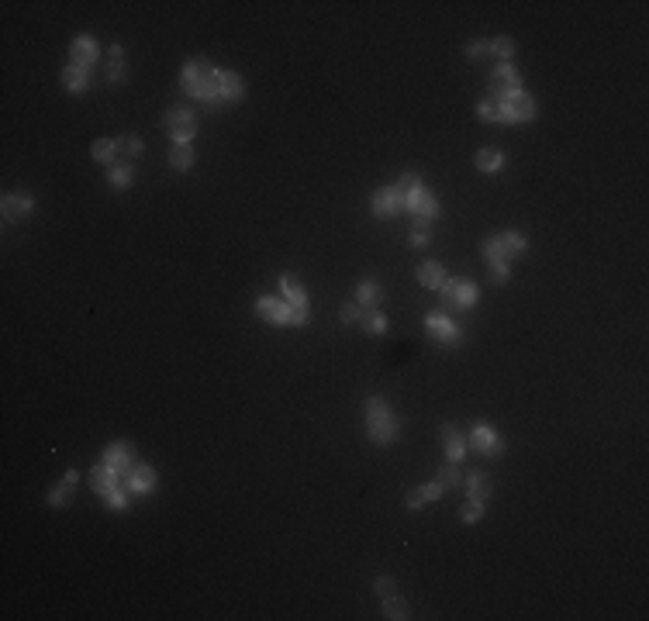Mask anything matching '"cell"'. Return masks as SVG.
I'll return each instance as SVG.
<instances>
[{"mask_svg":"<svg viewBox=\"0 0 649 621\" xmlns=\"http://www.w3.org/2000/svg\"><path fill=\"white\" fill-rule=\"evenodd\" d=\"M411 245H415V249H425V245H428V232H415V235H411Z\"/></svg>","mask_w":649,"mask_h":621,"instance_id":"44","label":"cell"},{"mask_svg":"<svg viewBox=\"0 0 649 621\" xmlns=\"http://www.w3.org/2000/svg\"><path fill=\"white\" fill-rule=\"evenodd\" d=\"M73 487H77V469H70V473L63 476V483L49 490V504H52V508H63V504L70 501V494H73Z\"/></svg>","mask_w":649,"mask_h":621,"instance_id":"24","label":"cell"},{"mask_svg":"<svg viewBox=\"0 0 649 621\" xmlns=\"http://www.w3.org/2000/svg\"><path fill=\"white\" fill-rule=\"evenodd\" d=\"M487 266H490V276H494L497 283H504V280H508V259H490Z\"/></svg>","mask_w":649,"mask_h":621,"instance_id":"38","label":"cell"},{"mask_svg":"<svg viewBox=\"0 0 649 621\" xmlns=\"http://www.w3.org/2000/svg\"><path fill=\"white\" fill-rule=\"evenodd\" d=\"M383 615L387 618H394V621H401V618H408V601H401V597H383Z\"/></svg>","mask_w":649,"mask_h":621,"instance_id":"32","label":"cell"},{"mask_svg":"<svg viewBox=\"0 0 649 621\" xmlns=\"http://www.w3.org/2000/svg\"><path fill=\"white\" fill-rule=\"evenodd\" d=\"M463 480L466 476H463V469H460V462H446L442 473H439V483H442V487H453V490L463 487Z\"/></svg>","mask_w":649,"mask_h":621,"instance_id":"30","label":"cell"},{"mask_svg":"<svg viewBox=\"0 0 649 621\" xmlns=\"http://www.w3.org/2000/svg\"><path fill=\"white\" fill-rule=\"evenodd\" d=\"M425 328H428L439 342H446V346H460V342H463V332H460V325H456L449 314L432 311V314L425 318Z\"/></svg>","mask_w":649,"mask_h":621,"instance_id":"7","label":"cell"},{"mask_svg":"<svg viewBox=\"0 0 649 621\" xmlns=\"http://www.w3.org/2000/svg\"><path fill=\"white\" fill-rule=\"evenodd\" d=\"M380 297H383V287L376 280H363L360 290H356V304L360 307H380Z\"/></svg>","mask_w":649,"mask_h":621,"instance_id":"23","label":"cell"},{"mask_svg":"<svg viewBox=\"0 0 649 621\" xmlns=\"http://www.w3.org/2000/svg\"><path fill=\"white\" fill-rule=\"evenodd\" d=\"M218 93H221L225 104L242 100V97H246V83H242V76H239V73H218Z\"/></svg>","mask_w":649,"mask_h":621,"instance_id":"17","label":"cell"},{"mask_svg":"<svg viewBox=\"0 0 649 621\" xmlns=\"http://www.w3.org/2000/svg\"><path fill=\"white\" fill-rule=\"evenodd\" d=\"M307 321V307H294V318H290V325H304Z\"/></svg>","mask_w":649,"mask_h":621,"instance_id":"45","label":"cell"},{"mask_svg":"<svg viewBox=\"0 0 649 621\" xmlns=\"http://www.w3.org/2000/svg\"><path fill=\"white\" fill-rule=\"evenodd\" d=\"M31 204H35L31 193H7V197H3V221H7V225L17 221L21 214L31 211Z\"/></svg>","mask_w":649,"mask_h":621,"instance_id":"18","label":"cell"},{"mask_svg":"<svg viewBox=\"0 0 649 621\" xmlns=\"http://www.w3.org/2000/svg\"><path fill=\"white\" fill-rule=\"evenodd\" d=\"M170 166L186 173V170L193 166V149H190V145H173V149H170Z\"/></svg>","mask_w":649,"mask_h":621,"instance_id":"29","label":"cell"},{"mask_svg":"<svg viewBox=\"0 0 649 621\" xmlns=\"http://www.w3.org/2000/svg\"><path fill=\"white\" fill-rule=\"evenodd\" d=\"M525 245H529V242H525L518 232H504V235L483 242V256H487V263H490V259H515L518 252H525Z\"/></svg>","mask_w":649,"mask_h":621,"instance_id":"5","label":"cell"},{"mask_svg":"<svg viewBox=\"0 0 649 621\" xmlns=\"http://www.w3.org/2000/svg\"><path fill=\"white\" fill-rule=\"evenodd\" d=\"M439 297H442V311L446 314H460L463 307H470V304H476V283H470V280H446L442 287H439Z\"/></svg>","mask_w":649,"mask_h":621,"instance_id":"2","label":"cell"},{"mask_svg":"<svg viewBox=\"0 0 649 621\" xmlns=\"http://www.w3.org/2000/svg\"><path fill=\"white\" fill-rule=\"evenodd\" d=\"M418 283L428 287V290H439V287L446 283V273H442L439 263H425V266L418 269Z\"/></svg>","mask_w":649,"mask_h":621,"instance_id":"25","label":"cell"},{"mask_svg":"<svg viewBox=\"0 0 649 621\" xmlns=\"http://www.w3.org/2000/svg\"><path fill=\"white\" fill-rule=\"evenodd\" d=\"M487 87H490V100H515V97H522V80H518V70L511 63H501L490 73Z\"/></svg>","mask_w":649,"mask_h":621,"instance_id":"4","label":"cell"},{"mask_svg":"<svg viewBox=\"0 0 649 621\" xmlns=\"http://www.w3.org/2000/svg\"><path fill=\"white\" fill-rule=\"evenodd\" d=\"M501 163H504V156L494 152V149H480V152H476V170H480V173H497Z\"/></svg>","mask_w":649,"mask_h":621,"instance_id":"27","label":"cell"},{"mask_svg":"<svg viewBox=\"0 0 649 621\" xmlns=\"http://www.w3.org/2000/svg\"><path fill=\"white\" fill-rule=\"evenodd\" d=\"M114 156H118V145H114L111 138L93 142V159H97V163H114Z\"/></svg>","mask_w":649,"mask_h":621,"instance_id":"33","label":"cell"},{"mask_svg":"<svg viewBox=\"0 0 649 621\" xmlns=\"http://www.w3.org/2000/svg\"><path fill=\"white\" fill-rule=\"evenodd\" d=\"M463 483H466L470 501H476V504H483V501L490 497V490H494V483H490V476H487V473H470Z\"/></svg>","mask_w":649,"mask_h":621,"instance_id":"21","label":"cell"},{"mask_svg":"<svg viewBox=\"0 0 649 621\" xmlns=\"http://www.w3.org/2000/svg\"><path fill=\"white\" fill-rule=\"evenodd\" d=\"M166 131H170V138H173L177 145H190V138L197 135V118H193V111L173 107V111L166 114Z\"/></svg>","mask_w":649,"mask_h":621,"instance_id":"6","label":"cell"},{"mask_svg":"<svg viewBox=\"0 0 649 621\" xmlns=\"http://www.w3.org/2000/svg\"><path fill=\"white\" fill-rule=\"evenodd\" d=\"M487 52H490V42H470V45H466V56H470V59L487 56Z\"/></svg>","mask_w":649,"mask_h":621,"instance_id":"42","label":"cell"},{"mask_svg":"<svg viewBox=\"0 0 649 621\" xmlns=\"http://www.w3.org/2000/svg\"><path fill=\"white\" fill-rule=\"evenodd\" d=\"M107 80H111V83H125V66H121V70H111Z\"/></svg>","mask_w":649,"mask_h":621,"instance_id":"47","label":"cell"},{"mask_svg":"<svg viewBox=\"0 0 649 621\" xmlns=\"http://www.w3.org/2000/svg\"><path fill=\"white\" fill-rule=\"evenodd\" d=\"M373 587H376V594H380V597H390V594H394V580H390V576H376V580H373Z\"/></svg>","mask_w":649,"mask_h":621,"instance_id":"40","label":"cell"},{"mask_svg":"<svg viewBox=\"0 0 649 621\" xmlns=\"http://www.w3.org/2000/svg\"><path fill=\"white\" fill-rule=\"evenodd\" d=\"M511 111H515V121H532L536 118V100L529 93H522V97L511 100Z\"/></svg>","mask_w":649,"mask_h":621,"instance_id":"28","label":"cell"},{"mask_svg":"<svg viewBox=\"0 0 649 621\" xmlns=\"http://www.w3.org/2000/svg\"><path fill=\"white\" fill-rule=\"evenodd\" d=\"M70 56H73L77 66H87V70H90L93 63H97V56H100V45L93 42L90 35H80V38L70 45Z\"/></svg>","mask_w":649,"mask_h":621,"instance_id":"14","label":"cell"},{"mask_svg":"<svg viewBox=\"0 0 649 621\" xmlns=\"http://www.w3.org/2000/svg\"><path fill=\"white\" fill-rule=\"evenodd\" d=\"M367 421H370V439L376 445H390L401 435V425L394 421V414L387 411V404H383L380 397H370V401H367Z\"/></svg>","mask_w":649,"mask_h":621,"instance_id":"1","label":"cell"},{"mask_svg":"<svg viewBox=\"0 0 649 621\" xmlns=\"http://www.w3.org/2000/svg\"><path fill=\"white\" fill-rule=\"evenodd\" d=\"M394 190H397V197H401V200H408L411 193H418V190H422V177H418V173H404V177L397 179V186H394Z\"/></svg>","mask_w":649,"mask_h":621,"instance_id":"31","label":"cell"},{"mask_svg":"<svg viewBox=\"0 0 649 621\" xmlns=\"http://www.w3.org/2000/svg\"><path fill=\"white\" fill-rule=\"evenodd\" d=\"M442 490H446V487H442L439 480H435V483H425V487L411 490V494L404 497V504H408L411 511H418V508H425L428 501H439V497H442Z\"/></svg>","mask_w":649,"mask_h":621,"instance_id":"19","label":"cell"},{"mask_svg":"<svg viewBox=\"0 0 649 621\" xmlns=\"http://www.w3.org/2000/svg\"><path fill=\"white\" fill-rule=\"evenodd\" d=\"M360 325H363L370 335H383V332H387V318H383L376 307H363V311H360Z\"/></svg>","mask_w":649,"mask_h":621,"instance_id":"26","label":"cell"},{"mask_svg":"<svg viewBox=\"0 0 649 621\" xmlns=\"http://www.w3.org/2000/svg\"><path fill=\"white\" fill-rule=\"evenodd\" d=\"M107 59H111V70H121V59H125V49H121V45H111V49H107Z\"/></svg>","mask_w":649,"mask_h":621,"instance_id":"43","label":"cell"},{"mask_svg":"<svg viewBox=\"0 0 649 621\" xmlns=\"http://www.w3.org/2000/svg\"><path fill=\"white\" fill-rule=\"evenodd\" d=\"M214 73H218V70H214L207 59H190L184 66V73H180V83H184L186 93H197L207 80H214Z\"/></svg>","mask_w":649,"mask_h":621,"instance_id":"8","label":"cell"},{"mask_svg":"<svg viewBox=\"0 0 649 621\" xmlns=\"http://www.w3.org/2000/svg\"><path fill=\"white\" fill-rule=\"evenodd\" d=\"M90 487L100 494V497H107L114 487H121V473L118 469H111V466H93V473H90Z\"/></svg>","mask_w":649,"mask_h":621,"instance_id":"15","label":"cell"},{"mask_svg":"<svg viewBox=\"0 0 649 621\" xmlns=\"http://www.w3.org/2000/svg\"><path fill=\"white\" fill-rule=\"evenodd\" d=\"M121 483L128 487V494H149L156 487V469L152 466H131V473H125Z\"/></svg>","mask_w":649,"mask_h":621,"instance_id":"13","label":"cell"},{"mask_svg":"<svg viewBox=\"0 0 649 621\" xmlns=\"http://www.w3.org/2000/svg\"><path fill=\"white\" fill-rule=\"evenodd\" d=\"M256 311H259V318H266L273 325H290V318H294V307L287 300H277V297H259Z\"/></svg>","mask_w":649,"mask_h":621,"instance_id":"10","label":"cell"},{"mask_svg":"<svg viewBox=\"0 0 649 621\" xmlns=\"http://www.w3.org/2000/svg\"><path fill=\"white\" fill-rule=\"evenodd\" d=\"M63 87L70 90V93H83V90L90 87V70H87V66L70 63V66L63 70Z\"/></svg>","mask_w":649,"mask_h":621,"instance_id":"20","label":"cell"},{"mask_svg":"<svg viewBox=\"0 0 649 621\" xmlns=\"http://www.w3.org/2000/svg\"><path fill=\"white\" fill-rule=\"evenodd\" d=\"M490 52H494L501 63H508V59L515 56V42H511V38H494V42H490Z\"/></svg>","mask_w":649,"mask_h":621,"instance_id":"35","label":"cell"},{"mask_svg":"<svg viewBox=\"0 0 649 621\" xmlns=\"http://www.w3.org/2000/svg\"><path fill=\"white\" fill-rule=\"evenodd\" d=\"M442 439H446V455H449V462H463V455H466V442L460 439V432L446 421L442 425Z\"/></svg>","mask_w":649,"mask_h":621,"instance_id":"22","label":"cell"},{"mask_svg":"<svg viewBox=\"0 0 649 621\" xmlns=\"http://www.w3.org/2000/svg\"><path fill=\"white\" fill-rule=\"evenodd\" d=\"M401 211H404V200L397 197L394 186H380V190L373 193V214H380V218H394V214H401Z\"/></svg>","mask_w":649,"mask_h":621,"instance_id":"12","label":"cell"},{"mask_svg":"<svg viewBox=\"0 0 649 621\" xmlns=\"http://www.w3.org/2000/svg\"><path fill=\"white\" fill-rule=\"evenodd\" d=\"M480 515H483V504H476V501H470L463 508V522H480Z\"/></svg>","mask_w":649,"mask_h":621,"instance_id":"41","label":"cell"},{"mask_svg":"<svg viewBox=\"0 0 649 621\" xmlns=\"http://www.w3.org/2000/svg\"><path fill=\"white\" fill-rule=\"evenodd\" d=\"M360 311H363V307L349 300V304H342V311H339V318H342V321L349 325V321H360Z\"/></svg>","mask_w":649,"mask_h":621,"instance_id":"39","label":"cell"},{"mask_svg":"<svg viewBox=\"0 0 649 621\" xmlns=\"http://www.w3.org/2000/svg\"><path fill=\"white\" fill-rule=\"evenodd\" d=\"M280 290H283V300H287L290 307H307V293H304V283H301L297 276L283 273V276H280Z\"/></svg>","mask_w":649,"mask_h":621,"instance_id":"16","label":"cell"},{"mask_svg":"<svg viewBox=\"0 0 649 621\" xmlns=\"http://www.w3.org/2000/svg\"><path fill=\"white\" fill-rule=\"evenodd\" d=\"M107 177H111V183H114V186H128V183H131V177H135V170H131V166H125V163H118V166H111V173H107Z\"/></svg>","mask_w":649,"mask_h":621,"instance_id":"36","label":"cell"},{"mask_svg":"<svg viewBox=\"0 0 649 621\" xmlns=\"http://www.w3.org/2000/svg\"><path fill=\"white\" fill-rule=\"evenodd\" d=\"M114 145H118V152H121V156H138V152L145 149V145H142V138H135V135H121Z\"/></svg>","mask_w":649,"mask_h":621,"instance_id":"34","label":"cell"},{"mask_svg":"<svg viewBox=\"0 0 649 621\" xmlns=\"http://www.w3.org/2000/svg\"><path fill=\"white\" fill-rule=\"evenodd\" d=\"M404 211L411 214V225H415V232H428V225H432V218L439 214V200L422 186L418 193H411L408 200H404Z\"/></svg>","mask_w":649,"mask_h":621,"instance_id":"3","label":"cell"},{"mask_svg":"<svg viewBox=\"0 0 649 621\" xmlns=\"http://www.w3.org/2000/svg\"><path fill=\"white\" fill-rule=\"evenodd\" d=\"M131 462H135V449H131V442H114V445L104 449V466L118 469L121 476L131 473Z\"/></svg>","mask_w":649,"mask_h":621,"instance_id":"9","label":"cell"},{"mask_svg":"<svg viewBox=\"0 0 649 621\" xmlns=\"http://www.w3.org/2000/svg\"><path fill=\"white\" fill-rule=\"evenodd\" d=\"M480 118H483V121H494V107H490V100L480 104Z\"/></svg>","mask_w":649,"mask_h":621,"instance_id":"46","label":"cell"},{"mask_svg":"<svg viewBox=\"0 0 649 621\" xmlns=\"http://www.w3.org/2000/svg\"><path fill=\"white\" fill-rule=\"evenodd\" d=\"M470 449H476L480 455H501V452H504V442H501V439H497V432H490L487 425H473Z\"/></svg>","mask_w":649,"mask_h":621,"instance_id":"11","label":"cell"},{"mask_svg":"<svg viewBox=\"0 0 649 621\" xmlns=\"http://www.w3.org/2000/svg\"><path fill=\"white\" fill-rule=\"evenodd\" d=\"M104 501H107V508H114V511H121V508L128 504V487H125V483H121V487H114V490H111V494H107Z\"/></svg>","mask_w":649,"mask_h":621,"instance_id":"37","label":"cell"}]
</instances>
